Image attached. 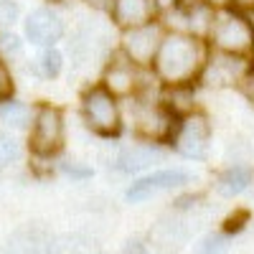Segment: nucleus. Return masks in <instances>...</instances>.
<instances>
[{"instance_id": "0eeeda50", "label": "nucleus", "mask_w": 254, "mask_h": 254, "mask_svg": "<svg viewBox=\"0 0 254 254\" xmlns=\"http://www.w3.org/2000/svg\"><path fill=\"white\" fill-rule=\"evenodd\" d=\"M147 74H150V71L137 69L127 56H122L120 51H115L112 59L104 64V71H102L99 84L110 94H115L120 102H127V99H135L137 94L150 89V81H145Z\"/></svg>"}, {"instance_id": "412c9836", "label": "nucleus", "mask_w": 254, "mask_h": 254, "mask_svg": "<svg viewBox=\"0 0 254 254\" xmlns=\"http://www.w3.org/2000/svg\"><path fill=\"white\" fill-rule=\"evenodd\" d=\"M23 56V41H20V36L5 31L0 33V59L3 61H13V59H20Z\"/></svg>"}, {"instance_id": "c85d7f7f", "label": "nucleus", "mask_w": 254, "mask_h": 254, "mask_svg": "<svg viewBox=\"0 0 254 254\" xmlns=\"http://www.w3.org/2000/svg\"><path fill=\"white\" fill-rule=\"evenodd\" d=\"M155 5H158V15L165 18V15H171L181 8V0H155Z\"/></svg>"}, {"instance_id": "2eb2a0df", "label": "nucleus", "mask_w": 254, "mask_h": 254, "mask_svg": "<svg viewBox=\"0 0 254 254\" xmlns=\"http://www.w3.org/2000/svg\"><path fill=\"white\" fill-rule=\"evenodd\" d=\"M5 254H51V237L36 224L20 226L8 237Z\"/></svg>"}, {"instance_id": "7c9ffc66", "label": "nucleus", "mask_w": 254, "mask_h": 254, "mask_svg": "<svg viewBox=\"0 0 254 254\" xmlns=\"http://www.w3.org/2000/svg\"><path fill=\"white\" fill-rule=\"evenodd\" d=\"M203 3H208L214 10H224V8H231V0H203Z\"/></svg>"}, {"instance_id": "4468645a", "label": "nucleus", "mask_w": 254, "mask_h": 254, "mask_svg": "<svg viewBox=\"0 0 254 254\" xmlns=\"http://www.w3.org/2000/svg\"><path fill=\"white\" fill-rule=\"evenodd\" d=\"M110 18L120 31L140 28L153 23V20H160L155 0H115Z\"/></svg>"}, {"instance_id": "4be33fe9", "label": "nucleus", "mask_w": 254, "mask_h": 254, "mask_svg": "<svg viewBox=\"0 0 254 254\" xmlns=\"http://www.w3.org/2000/svg\"><path fill=\"white\" fill-rule=\"evenodd\" d=\"M20 153H23L20 142H18L15 137H10L8 132H0V168L15 163V160L20 158Z\"/></svg>"}, {"instance_id": "9b49d317", "label": "nucleus", "mask_w": 254, "mask_h": 254, "mask_svg": "<svg viewBox=\"0 0 254 254\" xmlns=\"http://www.w3.org/2000/svg\"><path fill=\"white\" fill-rule=\"evenodd\" d=\"M168 153H171V147H168V145L137 140V142H130V145L120 147L115 160H112V168L117 173L135 176V173H142V171H147V168L163 163L168 158Z\"/></svg>"}, {"instance_id": "6ab92c4d", "label": "nucleus", "mask_w": 254, "mask_h": 254, "mask_svg": "<svg viewBox=\"0 0 254 254\" xmlns=\"http://www.w3.org/2000/svg\"><path fill=\"white\" fill-rule=\"evenodd\" d=\"M38 69L46 79H56L61 74V69H64V54L56 46L44 49V54H41V59H38Z\"/></svg>"}, {"instance_id": "cd10ccee", "label": "nucleus", "mask_w": 254, "mask_h": 254, "mask_svg": "<svg viewBox=\"0 0 254 254\" xmlns=\"http://www.w3.org/2000/svg\"><path fill=\"white\" fill-rule=\"evenodd\" d=\"M237 92H239V94H242L247 102H252V104H254V64L249 66V71L244 74V79L239 81Z\"/></svg>"}, {"instance_id": "f8f14e48", "label": "nucleus", "mask_w": 254, "mask_h": 254, "mask_svg": "<svg viewBox=\"0 0 254 254\" xmlns=\"http://www.w3.org/2000/svg\"><path fill=\"white\" fill-rule=\"evenodd\" d=\"M23 36L33 46L54 49L59 41L66 36V26H64L61 15L54 13L51 8H36L23 20Z\"/></svg>"}, {"instance_id": "a878e982", "label": "nucleus", "mask_w": 254, "mask_h": 254, "mask_svg": "<svg viewBox=\"0 0 254 254\" xmlns=\"http://www.w3.org/2000/svg\"><path fill=\"white\" fill-rule=\"evenodd\" d=\"M120 254H150V244H147V239L130 237V239H127V242L122 244Z\"/></svg>"}, {"instance_id": "1a4fd4ad", "label": "nucleus", "mask_w": 254, "mask_h": 254, "mask_svg": "<svg viewBox=\"0 0 254 254\" xmlns=\"http://www.w3.org/2000/svg\"><path fill=\"white\" fill-rule=\"evenodd\" d=\"M252 61L249 56H234L221 51H208L206 66L198 76V84L208 89H237L244 74L249 71Z\"/></svg>"}, {"instance_id": "c756f323", "label": "nucleus", "mask_w": 254, "mask_h": 254, "mask_svg": "<svg viewBox=\"0 0 254 254\" xmlns=\"http://www.w3.org/2000/svg\"><path fill=\"white\" fill-rule=\"evenodd\" d=\"M84 5H89V8L97 10V13L110 15V13H112V5H115V0H84Z\"/></svg>"}, {"instance_id": "9d476101", "label": "nucleus", "mask_w": 254, "mask_h": 254, "mask_svg": "<svg viewBox=\"0 0 254 254\" xmlns=\"http://www.w3.org/2000/svg\"><path fill=\"white\" fill-rule=\"evenodd\" d=\"M190 183V173L186 168H160V171L145 173L135 178L125 188V201L127 203H142L158 193H168V190H178Z\"/></svg>"}, {"instance_id": "f257e3e1", "label": "nucleus", "mask_w": 254, "mask_h": 254, "mask_svg": "<svg viewBox=\"0 0 254 254\" xmlns=\"http://www.w3.org/2000/svg\"><path fill=\"white\" fill-rule=\"evenodd\" d=\"M208 44L188 31H165L160 51L153 61V76L160 87L173 84H198L208 59Z\"/></svg>"}, {"instance_id": "dca6fc26", "label": "nucleus", "mask_w": 254, "mask_h": 254, "mask_svg": "<svg viewBox=\"0 0 254 254\" xmlns=\"http://www.w3.org/2000/svg\"><path fill=\"white\" fill-rule=\"evenodd\" d=\"M254 183V168L252 165H226L214 181V190L221 198H239Z\"/></svg>"}, {"instance_id": "aec40b11", "label": "nucleus", "mask_w": 254, "mask_h": 254, "mask_svg": "<svg viewBox=\"0 0 254 254\" xmlns=\"http://www.w3.org/2000/svg\"><path fill=\"white\" fill-rule=\"evenodd\" d=\"M196 254H229V237L224 231H216V234H206L198 242Z\"/></svg>"}, {"instance_id": "6e6552de", "label": "nucleus", "mask_w": 254, "mask_h": 254, "mask_svg": "<svg viewBox=\"0 0 254 254\" xmlns=\"http://www.w3.org/2000/svg\"><path fill=\"white\" fill-rule=\"evenodd\" d=\"M163 38H165V26L160 23V20H153V23L140 26V28L120 31V46H117V51L130 59L137 69L150 71L153 61H155V56L160 51Z\"/></svg>"}, {"instance_id": "5701e85b", "label": "nucleus", "mask_w": 254, "mask_h": 254, "mask_svg": "<svg viewBox=\"0 0 254 254\" xmlns=\"http://www.w3.org/2000/svg\"><path fill=\"white\" fill-rule=\"evenodd\" d=\"M18 18H20V5L15 0H0V26L10 28Z\"/></svg>"}, {"instance_id": "7ed1b4c3", "label": "nucleus", "mask_w": 254, "mask_h": 254, "mask_svg": "<svg viewBox=\"0 0 254 254\" xmlns=\"http://www.w3.org/2000/svg\"><path fill=\"white\" fill-rule=\"evenodd\" d=\"M206 44L211 51L234 54V56H249L254 46V20L234 8L216 10L214 26L208 31Z\"/></svg>"}, {"instance_id": "ddd939ff", "label": "nucleus", "mask_w": 254, "mask_h": 254, "mask_svg": "<svg viewBox=\"0 0 254 254\" xmlns=\"http://www.w3.org/2000/svg\"><path fill=\"white\" fill-rule=\"evenodd\" d=\"M190 239V229L178 214H163L155 219V224L147 231V244L163 254H176L181 252Z\"/></svg>"}, {"instance_id": "39448f33", "label": "nucleus", "mask_w": 254, "mask_h": 254, "mask_svg": "<svg viewBox=\"0 0 254 254\" xmlns=\"http://www.w3.org/2000/svg\"><path fill=\"white\" fill-rule=\"evenodd\" d=\"M64 137H66V125H64V112L54 104H38L33 112L31 137L28 147L33 158H54L64 150Z\"/></svg>"}, {"instance_id": "f3484780", "label": "nucleus", "mask_w": 254, "mask_h": 254, "mask_svg": "<svg viewBox=\"0 0 254 254\" xmlns=\"http://www.w3.org/2000/svg\"><path fill=\"white\" fill-rule=\"evenodd\" d=\"M196 89H198V84H173V87H160L158 102L178 120V117H186L193 110H198Z\"/></svg>"}, {"instance_id": "20e7f679", "label": "nucleus", "mask_w": 254, "mask_h": 254, "mask_svg": "<svg viewBox=\"0 0 254 254\" xmlns=\"http://www.w3.org/2000/svg\"><path fill=\"white\" fill-rule=\"evenodd\" d=\"M211 137H214L211 117L203 110H193L186 117H178L168 147L186 160H206L211 150Z\"/></svg>"}, {"instance_id": "a211bd4d", "label": "nucleus", "mask_w": 254, "mask_h": 254, "mask_svg": "<svg viewBox=\"0 0 254 254\" xmlns=\"http://www.w3.org/2000/svg\"><path fill=\"white\" fill-rule=\"evenodd\" d=\"M33 112L26 102L18 99H0V127L5 130H26L33 125Z\"/></svg>"}, {"instance_id": "b1692460", "label": "nucleus", "mask_w": 254, "mask_h": 254, "mask_svg": "<svg viewBox=\"0 0 254 254\" xmlns=\"http://www.w3.org/2000/svg\"><path fill=\"white\" fill-rule=\"evenodd\" d=\"M59 168H61V173H64V176H69V178H74V181L92 178V173H94L89 165H79V163H61Z\"/></svg>"}, {"instance_id": "393cba45", "label": "nucleus", "mask_w": 254, "mask_h": 254, "mask_svg": "<svg viewBox=\"0 0 254 254\" xmlns=\"http://www.w3.org/2000/svg\"><path fill=\"white\" fill-rule=\"evenodd\" d=\"M249 221V214L247 211H237V214H231V216H226V221H224V234L226 237H231V231H242L244 229V224Z\"/></svg>"}, {"instance_id": "2f4dec72", "label": "nucleus", "mask_w": 254, "mask_h": 254, "mask_svg": "<svg viewBox=\"0 0 254 254\" xmlns=\"http://www.w3.org/2000/svg\"><path fill=\"white\" fill-rule=\"evenodd\" d=\"M249 61L254 64V46H252V54H249Z\"/></svg>"}, {"instance_id": "bb28decb", "label": "nucleus", "mask_w": 254, "mask_h": 254, "mask_svg": "<svg viewBox=\"0 0 254 254\" xmlns=\"http://www.w3.org/2000/svg\"><path fill=\"white\" fill-rule=\"evenodd\" d=\"M10 94H13V76L8 64L0 59V99H10Z\"/></svg>"}, {"instance_id": "f03ea898", "label": "nucleus", "mask_w": 254, "mask_h": 254, "mask_svg": "<svg viewBox=\"0 0 254 254\" xmlns=\"http://www.w3.org/2000/svg\"><path fill=\"white\" fill-rule=\"evenodd\" d=\"M81 120L89 130L104 140H117L125 130V110L122 102L110 94L102 84H89L79 99Z\"/></svg>"}, {"instance_id": "423d86ee", "label": "nucleus", "mask_w": 254, "mask_h": 254, "mask_svg": "<svg viewBox=\"0 0 254 254\" xmlns=\"http://www.w3.org/2000/svg\"><path fill=\"white\" fill-rule=\"evenodd\" d=\"M127 102H132V130H135L137 140L168 145L178 120L168 112L158 99L135 97V99H127Z\"/></svg>"}]
</instances>
